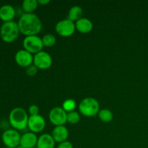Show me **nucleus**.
Wrapping results in <instances>:
<instances>
[{
	"instance_id": "0eeeda50",
	"label": "nucleus",
	"mask_w": 148,
	"mask_h": 148,
	"mask_svg": "<svg viewBox=\"0 0 148 148\" xmlns=\"http://www.w3.org/2000/svg\"><path fill=\"white\" fill-rule=\"evenodd\" d=\"M76 27L75 23L69 19L60 20L56 23L55 26V30L62 37H69L75 33Z\"/></svg>"
},
{
	"instance_id": "f257e3e1",
	"label": "nucleus",
	"mask_w": 148,
	"mask_h": 148,
	"mask_svg": "<svg viewBox=\"0 0 148 148\" xmlns=\"http://www.w3.org/2000/svg\"><path fill=\"white\" fill-rule=\"evenodd\" d=\"M20 32L25 36H37L42 30V23L34 13H23L18 20Z\"/></svg>"
},
{
	"instance_id": "4be33fe9",
	"label": "nucleus",
	"mask_w": 148,
	"mask_h": 148,
	"mask_svg": "<svg viewBox=\"0 0 148 148\" xmlns=\"http://www.w3.org/2000/svg\"><path fill=\"white\" fill-rule=\"evenodd\" d=\"M62 108L66 113L75 111V108H76V102L73 99L66 100V101H64Z\"/></svg>"
},
{
	"instance_id": "9d476101",
	"label": "nucleus",
	"mask_w": 148,
	"mask_h": 148,
	"mask_svg": "<svg viewBox=\"0 0 148 148\" xmlns=\"http://www.w3.org/2000/svg\"><path fill=\"white\" fill-rule=\"evenodd\" d=\"M46 127V121L40 114L36 116H30L27 122V128L31 132H41Z\"/></svg>"
},
{
	"instance_id": "9b49d317",
	"label": "nucleus",
	"mask_w": 148,
	"mask_h": 148,
	"mask_svg": "<svg viewBox=\"0 0 148 148\" xmlns=\"http://www.w3.org/2000/svg\"><path fill=\"white\" fill-rule=\"evenodd\" d=\"M15 62L22 67H28L33 64V56L25 49L19 50L14 56Z\"/></svg>"
},
{
	"instance_id": "f03ea898",
	"label": "nucleus",
	"mask_w": 148,
	"mask_h": 148,
	"mask_svg": "<svg viewBox=\"0 0 148 148\" xmlns=\"http://www.w3.org/2000/svg\"><path fill=\"white\" fill-rule=\"evenodd\" d=\"M29 116L25 110L20 107L14 108L10 111L9 121L12 127L16 130H24L27 127Z\"/></svg>"
},
{
	"instance_id": "aec40b11",
	"label": "nucleus",
	"mask_w": 148,
	"mask_h": 148,
	"mask_svg": "<svg viewBox=\"0 0 148 148\" xmlns=\"http://www.w3.org/2000/svg\"><path fill=\"white\" fill-rule=\"evenodd\" d=\"M42 42H43V46L50 48L54 46L56 42V38L53 34L48 33L42 38Z\"/></svg>"
},
{
	"instance_id": "2eb2a0df",
	"label": "nucleus",
	"mask_w": 148,
	"mask_h": 148,
	"mask_svg": "<svg viewBox=\"0 0 148 148\" xmlns=\"http://www.w3.org/2000/svg\"><path fill=\"white\" fill-rule=\"evenodd\" d=\"M15 16V10L10 4H4L0 7V19L4 23L12 21Z\"/></svg>"
},
{
	"instance_id": "a878e982",
	"label": "nucleus",
	"mask_w": 148,
	"mask_h": 148,
	"mask_svg": "<svg viewBox=\"0 0 148 148\" xmlns=\"http://www.w3.org/2000/svg\"><path fill=\"white\" fill-rule=\"evenodd\" d=\"M38 4L42 6L47 5L48 4L50 3V1L49 0H38Z\"/></svg>"
},
{
	"instance_id": "cd10ccee",
	"label": "nucleus",
	"mask_w": 148,
	"mask_h": 148,
	"mask_svg": "<svg viewBox=\"0 0 148 148\" xmlns=\"http://www.w3.org/2000/svg\"><path fill=\"white\" fill-rule=\"evenodd\" d=\"M6 148H9V147H6Z\"/></svg>"
},
{
	"instance_id": "5701e85b",
	"label": "nucleus",
	"mask_w": 148,
	"mask_h": 148,
	"mask_svg": "<svg viewBox=\"0 0 148 148\" xmlns=\"http://www.w3.org/2000/svg\"><path fill=\"white\" fill-rule=\"evenodd\" d=\"M38 69V68L36 67L34 64L30 65V66H28V67L26 68V70H25L26 75H27V76H30V77L35 76V75L37 74Z\"/></svg>"
},
{
	"instance_id": "b1692460",
	"label": "nucleus",
	"mask_w": 148,
	"mask_h": 148,
	"mask_svg": "<svg viewBox=\"0 0 148 148\" xmlns=\"http://www.w3.org/2000/svg\"><path fill=\"white\" fill-rule=\"evenodd\" d=\"M28 112L30 114V116H36L39 114V107L37 105H33L30 106L28 108Z\"/></svg>"
},
{
	"instance_id": "a211bd4d",
	"label": "nucleus",
	"mask_w": 148,
	"mask_h": 148,
	"mask_svg": "<svg viewBox=\"0 0 148 148\" xmlns=\"http://www.w3.org/2000/svg\"><path fill=\"white\" fill-rule=\"evenodd\" d=\"M38 6V0H24L22 4V8L25 13H33Z\"/></svg>"
},
{
	"instance_id": "412c9836",
	"label": "nucleus",
	"mask_w": 148,
	"mask_h": 148,
	"mask_svg": "<svg viewBox=\"0 0 148 148\" xmlns=\"http://www.w3.org/2000/svg\"><path fill=\"white\" fill-rule=\"evenodd\" d=\"M66 121L71 124H76L80 121V114L77 111H73L67 113Z\"/></svg>"
},
{
	"instance_id": "6e6552de",
	"label": "nucleus",
	"mask_w": 148,
	"mask_h": 148,
	"mask_svg": "<svg viewBox=\"0 0 148 148\" xmlns=\"http://www.w3.org/2000/svg\"><path fill=\"white\" fill-rule=\"evenodd\" d=\"M67 113L62 107H54L50 111L49 114V119L50 122L54 126H63L67 122L66 121Z\"/></svg>"
},
{
	"instance_id": "4468645a",
	"label": "nucleus",
	"mask_w": 148,
	"mask_h": 148,
	"mask_svg": "<svg viewBox=\"0 0 148 148\" xmlns=\"http://www.w3.org/2000/svg\"><path fill=\"white\" fill-rule=\"evenodd\" d=\"M56 142L53 140L51 134L45 133L38 137L37 148H54Z\"/></svg>"
},
{
	"instance_id": "423d86ee",
	"label": "nucleus",
	"mask_w": 148,
	"mask_h": 148,
	"mask_svg": "<svg viewBox=\"0 0 148 148\" xmlns=\"http://www.w3.org/2000/svg\"><path fill=\"white\" fill-rule=\"evenodd\" d=\"M21 135L18 131L14 129H10L2 133L1 140L6 147L16 148L20 145Z\"/></svg>"
},
{
	"instance_id": "dca6fc26",
	"label": "nucleus",
	"mask_w": 148,
	"mask_h": 148,
	"mask_svg": "<svg viewBox=\"0 0 148 148\" xmlns=\"http://www.w3.org/2000/svg\"><path fill=\"white\" fill-rule=\"evenodd\" d=\"M75 27L77 31L81 33H88L92 31L93 25L92 23L86 17H82L75 22Z\"/></svg>"
},
{
	"instance_id": "6ab92c4d",
	"label": "nucleus",
	"mask_w": 148,
	"mask_h": 148,
	"mask_svg": "<svg viewBox=\"0 0 148 148\" xmlns=\"http://www.w3.org/2000/svg\"><path fill=\"white\" fill-rule=\"evenodd\" d=\"M98 116L99 117L100 120L105 123H108L111 121V120L113 119V117H114L113 113L109 109H107V108L100 110Z\"/></svg>"
},
{
	"instance_id": "393cba45",
	"label": "nucleus",
	"mask_w": 148,
	"mask_h": 148,
	"mask_svg": "<svg viewBox=\"0 0 148 148\" xmlns=\"http://www.w3.org/2000/svg\"><path fill=\"white\" fill-rule=\"evenodd\" d=\"M57 148H73V145L69 141H65L58 145Z\"/></svg>"
},
{
	"instance_id": "f8f14e48",
	"label": "nucleus",
	"mask_w": 148,
	"mask_h": 148,
	"mask_svg": "<svg viewBox=\"0 0 148 148\" xmlns=\"http://www.w3.org/2000/svg\"><path fill=\"white\" fill-rule=\"evenodd\" d=\"M51 136L56 143H62L67 140L69 137V131L64 126H57L53 128Z\"/></svg>"
},
{
	"instance_id": "20e7f679",
	"label": "nucleus",
	"mask_w": 148,
	"mask_h": 148,
	"mask_svg": "<svg viewBox=\"0 0 148 148\" xmlns=\"http://www.w3.org/2000/svg\"><path fill=\"white\" fill-rule=\"evenodd\" d=\"M78 108L80 114L87 117L95 116L100 111L99 103L95 98L91 97L82 100Z\"/></svg>"
},
{
	"instance_id": "39448f33",
	"label": "nucleus",
	"mask_w": 148,
	"mask_h": 148,
	"mask_svg": "<svg viewBox=\"0 0 148 148\" xmlns=\"http://www.w3.org/2000/svg\"><path fill=\"white\" fill-rule=\"evenodd\" d=\"M23 44L25 50L34 55L41 51L43 47L42 38L38 36H25Z\"/></svg>"
},
{
	"instance_id": "f3484780",
	"label": "nucleus",
	"mask_w": 148,
	"mask_h": 148,
	"mask_svg": "<svg viewBox=\"0 0 148 148\" xmlns=\"http://www.w3.org/2000/svg\"><path fill=\"white\" fill-rule=\"evenodd\" d=\"M82 14H83V10L79 6H73L71 7L68 12L67 19L72 22H77L82 18Z\"/></svg>"
},
{
	"instance_id": "bb28decb",
	"label": "nucleus",
	"mask_w": 148,
	"mask_h": 148,
	"mask_svg": "<svg viewBox=\"0 0 148 148\" xmlns=\"http://www.w3.org/2000/svg\"><path fill=\"white\" fill-rule=\"evenodd\" d=\"M16 148H24V147H22L21 145H19L18 147H16Z\"/></svg>"
},
{
	"instance_id": "7ed1b4c3",
	"label": "nucleus",
	"mask_w": 148,
	"mask_h": 148,
	"mask_svg": "<svg viewBox=\"0 0 148 148\" xmlns=\"http://www.w3.org/2000/svg\"><path fill=\"white\" fill-rule=\"evenodd\" d=\"M20 33L18 24L13 20L4 23L0 27L1 38L6 43L14 41L18 38Z\"/></svg>"
},
{
	"instance_id": "1a4fd4ad",
	"label": "nucleus",
	"mask_w": 148,
	"mask_h": 148,
	"mask_svg": "<svg viewBox=\"0 0 148 148\" xmlns=\"http://www.w3.org/2000/svg\"><path fill=\"white\" fill-rule=\"evenodd\" d=\"M33 64L40 69H47L52 65V58L44 51L38 52L33 56Z\"/></svg>"
},
{
	"instance_id": "ddd939ff",
	"label": "nucleus",
	"mask_w": 148,
	"mask_h": 148,
	"mask_svg": "<svg viewBox=\"0 0 148 148\" xmlns=\"http://www.w3.org/2000/svg\"><path fill=\"white\" fill-rule=\"evenodd\" d=\"M38 137L35 133L29 132L21 135L20 145L24 148H33L37 145Z\"/></svg>"
}]
</instances>
